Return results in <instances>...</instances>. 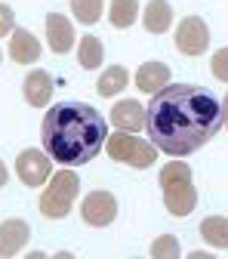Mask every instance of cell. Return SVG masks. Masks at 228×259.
<instances>
[{"label":"cell","instance_id":"7402d4cb","mask_svg":"<svg viewBox=\"0 0 228 259\" xmlns=\"http://www.w3.org/2000/svg\"><path fill=\"white\" fill-rule=\"evenodd\" d=\"M210 71H213L222 83H228V47H222V50H216V53H213Z\"/></svg>","mask_w":228,"mask_h":259},{"label":"cell","instance_id":"d4e9b609","mask_svg":"<svg viewBox=\"0 0 228 259\" xmlns=\"http://www.w3.org/2000/svg\"><path fill=\"white\" fill-rule=\"evenodd\" d=\"M7 179H10V173H7V167H4V160H0V185H7Z\"/></svg>","mask_w":228,"mask_h":259},{"label":"cell","instance_id":"cb8c5ba5","mask_svg":"<svg viewBox=\"0 0 228 259\" xmlns=\"http://www.w3.org/2000/svg\"><path fill=\"white\" fill-rule=\"evenodd\" d=\"M222 126L228 130V93H225V99H222Z\"/></svg>","mask_w":228,"mask_h":259},{"label":"cell","instance_id":"603a6c76","mask_svg":"<svg viewBox=\"0 0 228 259\" xmlns=\"http://www.w3.org/2000/svg\"><path fill=\"white\" fill-rule=\"evenodd\" d=\"M13 25H16V16H13V10H10L7 4H0V37L13 34Z\"/></svg>","mask_w":228,"mask_h":259},{"label":"cell","instance_id":"6da1fadb","mask_svg":"<svg viewBox=\"0 0 228 259\" xmlns=\"http://www.w3.org/2000/svg\"><path fill=\"white\" fill-rule=\"evenodd\" d=\"M145 130L157 151L182 157L222 130V102L198 83H167L145 108Z\"/></svg>","mask_w":228,"mask_h":259},{"label":"cell","instance_id":"7c38bea8","mask_svg":"<svg viewBox=\"0 0 228 259\" xmlns=\"http://www.w3.org/2000/svg\"><path fill=\"white\" fill-rule=\"evenodd\" d=\"M111 123L114 130H126V133H139L145 126V108L136 102V99H123L114 105L111 111Z\"/></svg>","mask_w":228,"mask_h":259},{"label":"cell","instance_id":"ba28073f","mask_svg":"<svg viewBox=\"0 0 228 259\" xmlns=\"http://www.w3.org/2000/svg\"><path fill=\"white\" fill-rule=\"evenodd\" d=\"M80 216L83 222L96 225V229H105L108 222H114L117 216V201L111 191H89L83 198V207H80Z\"/></svg>","mask_w":228,"mask_h":259},{"label":"cell","instance_id":"30bf717a","mask_svg":"<svg viewBox=\"0 0 228 259\" xmlns=\"http://www.w3.org/2000/svg\"><path fill=\"white\" fill-rule=\"evenodd\" d=\"M53 90H56V83H53V77H50L43 68L28 71L25 87H22L25 102H28V105H34V108H40V105H47V102L53 99Z\"/></svg>","mask_w":228,"mask_h":259},{"label":"cell","instance_id":"8992f818","mask_svg":"<svg viewBox=\"0 0 228 259\" xmlns=\"http://www.w3.org/2000/svg\"><path fill=\"white\" fill-rule=\"evenodd\" d=\"M16 173L28 188H40L43 182H50L53 176V157L43 154L40 148H25L16 157Z\"/></svg>","mask_w":228,"mask_h":259},{"label":"cell","instance_id":"9a60e30c","mask_svg":"<svg viewBox=\"0 0 228 259\" xmlns=\"http://www.w3.org/2000/svg\"><path fill=\"white\" fill-rule=\"evenodd\" d=\"M142 22H145V28L151 31V34H164V31L173 25V7L167 4V0H151V4L145 7Z\"/></svg>","mask_w":228,"mask_h":259},{"label":"cell","instance_id":"44dd1931","mask_svg":"<svg viewBox=\"0 0 228 259\" xmlns=\"http://www.w3.org/2000/svg\"><path fill=\"white\" fill-rule=\"evenodd\" d=\"M151 256L154 259H179V241L173 238V235H164V238H157L154 244H151Z\"/></svg>","mask_w":228,"mask_h":259},{"label":"cell","instance_id":"ac0fdd59","mask_svg":"<svg viewBox=\"0 0 228 259\" xmlns=\"http://www.w3.org/2000/svg\"><path fill=\"white\" fill-rule=\"evenodd\" d=\"M129 80V71L123 68V65H111V68H105L99 74V96H114L126 87Z\"/></svg>","mask_w":228,"mask_h":259},{"label":"cell","instance_id":"52a82bcc","mask_svg":"<svg viewBox=\"0 0 228 259\" xmlns=\"http://www.w3.org/2000/svg\"><path fill=\"white\" fill-rule=\"evenodd\" d=\"M210 44V28L198 16H185L176 28V50L185 56H201Z\"/></svg>","mask_w":228,"mask_h":259},{"label":"cell","instance_id":"3957f363","mask_svg":"<svg viewBox=\"0 0 228 259\" xmlns=\"http://www.w3.org/2000/svg\"><path fill=\"white\" fill-rule=\"evenodd\" d=\"M160 188H164V204L173 216H188L198 207V191L191 182V170L182 160H173L160 170Z\"/></svg>","mask_w":228,"mask_h":259},{"label":"cell","instance_id":"ffe728a7","mask_svg":"<svg viewBox=\"0 0 228 259\" xmlns=\"http://www.w3.org/2000/svg\"><path fill=\"white\" fill-rule=\"evenodd\" d=\"M71 10H74L77 22L96 25V22L102 19V0H71Z\"/></svg>","mask_w":228,"mask_h":259},{"label":"cell","instance_id":"8fae6325","mask_svg":"<svg viewBox=\"0 0 228 259\" xmlns=\"http://www.w3.org/2000/svg\"><path fill=\"white\" fill-rule=\"evenodd\" d=\"M28 222L25 219H7L4 225H0V256L10 259L16 256L25 244H28Z\"/></svg>","mask_w":228,"mask_h":259},{"label":"cell","instance_id":"9c48e42d","mask_svg":"<svg viewBox=\"0 0 228 259\" xmlns=\"http://www.w3.org/2000/svg\"><path fill=\"white\" fill-rule=\"evenodd\" d=\"M47 44H50L53 53H68L74 47V25L62 13H50L47 16Z\"/></svg>","mask_w":228,"mask_h":259},{"label":"cell","instance_id":"e0dca14e","mask_svg":"<svg viewBox=\"0 0 228 259\" xmlns=\"http://www.w3.org/2000/svg\"><path fill=\"white\" fill-rule=\"evenodd\" d=\"M102 56H105V50H102V40L96 37V34H86V37H80L77 59H80V65H83L86 71L99 68V65H102Z\"/></svg>","mask_w":228,"mask_h":259},{"label":"cell","instance_id":"5bb4252c","mask_svg":"<svg viewBox=\"0 0 228 259\" xmlns=\"http://www.w3.org/2000/svg\"><path fill=\"white\" fill-rule=\"evenodd\" d=\"M167 80H170V68L164 62H145V65H139V71H136V87L142 93H151V96L157 90H164Z\"/></svg>","mask_w":228,"mask_h":259},{"label":"cell","instance_id":"4fadbf2b","mask_svg":"<svg viewBox=\"0 0 228 259\" xmlns=\"http://www.w3.org/2000/svg\"><path fill=\"white\" fill-rule=\"evenodd\" d=\"M10 56H13L16 65H31V62H37V56H40L37 37L31 34V31H25V28H16L13 34H10Z\"/></svg>","mask_w":228,"mask_h":259},{"label":"cell","instance_id":"2e32d148","mask_svg":"<svg viewBox=\"0 0 228 259\" xmlns=\"http://www.w3.org/2000/svg\"><path fill=\"white\" fill-rule=\"evenodd\" d=\"M201 238L210 247H228V219L225 216H207L201 222Z\"/></svg>","mask_w":228,"mask_h":259},{"label":"cell","instance_id":"7a4b0ae2","mask_svg":"<svg viewBox=\"0 0 228 259\" xmlns=\"http://www.w3.org/2000/svg\"><path fill=\"white\" fill-rule=\"evenodd\" d=\"M108 123L83 102H59L43 117V148L62 167H83L105 148Z\"/></svg>","mask_w":228,"mask_h":259},{"label":"cell","instance_id":"d6986e66","mask_svg":"<svg viewBox=\"0 0 228 259\" xmlns=\"http://www.w3.org/2000/svg\"><path fill=\"white\" fill-rule=\"evenodd\" d=\"M136 16H139V0H111L108 19L114 28H129L136 22Z\"/></svg>","mask_w":228,"mask_h":259},{"label":"cell","instance_id":"277c9868","mask_svg":"<svg viewBox=\"0 0 228 259\" xmlns=\"http://www.w3.org/2000/svg\"><path fill=\"white\" fill-rule=\"evenodd\" d=\"M77 191H80L77 173H68V170L53 173L50 176V185L43 188L40 201H37V207H40V213L47 219H65V216L71 213V207H74Z\"/></svg>","mask_w":228,"mask_h":259},{"label":"cell","instance_id":"5b68a950","mask_svg":"<svg viewBox=\"0 0 228 259\" xmlns=\"http://www.w3.org/2000/svg\"><path fill=\"white\" fill-rule=\"evenodd\" d=\"M105 151L111 160H120V164H129L136 170H145L157 160V148L145 139H139L136 133H126V130H117L114 136L105 139Z\"/></svg>","mask_w":228,"mask_h":259}]
</instances>
